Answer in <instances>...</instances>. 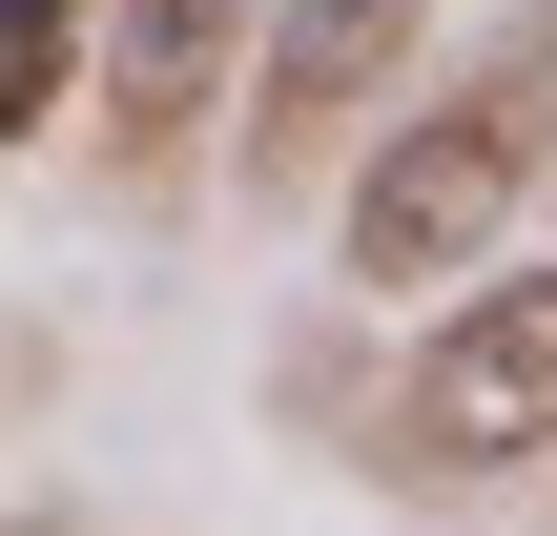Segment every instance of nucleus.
Wrapping results in <instances>:
<instances>
[{"mask_svg": "<svg viewBox=\"0 0 557 536\" xmlns=\"http://www.w3.org/2000/svg\"><path fill=\"white\" fill-rule=\"evenodd\" d=\"M537 165H557V21H517L475 83L351 124V186H331L351 289H455V269H496V227L537 207Z\"/></svg>", "mask_w": 557, "mask_h": 536, "instance_id": "nucleus-1", "label": "nucleus"}, {"mask_svg": "<svg viewBox=\"0 0 557 536\" xmlns=\"http://www.w3.org/2000/svg\"><path fill=\"white\" fill-rule=\"evenodd\" d=\"M557 454V248L537 269H455L434 289V331L393 351V392H372V475H413V496H475V475H537Z\"/></svg>", "mask_w": 557, "mask_h": 536, "instance_id": "nucleus-2", "label": "nucleus"}, {"mask_svg": "<svg viewBox=\"0 0 557 536\" xmlns=\"http://www.w3.org/2000/svg\"><path fill=\"white\" fill-rule=\"evenodd\" d=\"M434 21H455V0H269V41H248V83H227V165H248V186H331L351 124L413 83Z\"/></svg>", "mask_w": 557, "mask_h": 536, "instance_id": "nucleus-3", "label": "nucleus"}, {"mask_svg": "<svg viewBox=\"0 0 557 536\" xmlns=\"http://www.w3.org/2000/svg\"><path fill=\"white\" fill-rule=\"evenodd\" d=\"M248 41H269V0H103V41H83V83H103V165L165 186V165L227 124Z\"/></svg>", "mask_w": 557, "mask_h": 536, "instance_id": "nucleus-4", "label": "nucleus"}, {"mask_svg": "<svg viewBox=\"0 0 557 536\" xmlns=\"http://www.w3.org/2000/svg\"><path fill=\"white\" fill-rule=\"evenodd\" d=\"M83 41H103V0H0V165L62 124V83H83Z\"/></svg>", "mask_w": 557, "mask_h": 536, "instance_id": "nucleus-5", "label": "nucleus"}, {"mask_svg": "<svg viewBox=\"0 0 557 536\" xmlns=\"http://www.w3.org/2000/svg\"><path fill=\"white\" fill-rule=\"evenodd\" d=\"M0 536H83V516H62V496H0Z\"/></svg>", "mask_w": 557, "mask_h": 536, "instance_id": "nucleus-6", "label": "nucleus"}]
</instances>
